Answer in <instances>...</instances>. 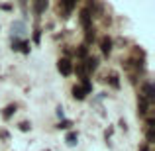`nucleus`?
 <instances>
[{
	"label": "nucleus",
	"instance_id": "nucleus-1",
	"mask_svg": "<svg viewBox=\"0 0 155 151\" xmlns=\"http://www.w3.org/2000/svg\"><path fill=\"white\" fill-rule=\"evenodd\" d=\"M57 69H59V73L63 77L73 75V61L69 59V57H61V59L57 61Z\"/></svg>",
	"mask_w": 155,
	"mask_h": 151
},
{
	"label": "nucleus",
	"instance_id": "nucleus-2",
	"mask_svg": "<svg viewBox=\"0 0 155 151\" xmlns=\"http://www.w3.org/2000/svg\"><path fill=\"white\" fill-rule=\"evenodd\" d=\"M140 98L147 100L149 104H151V102H153V87H151V83H149V80H145V83L141 84V92H140Z\"/></svg>",
	"mask_w": 155,
	"mask_h": 151
},
{
	"label": "nucleus",
	"instance_id": "nucleus-3",
	"mask_svg": "<svg viewBox=\"0 0 155 151\" xmlns=\"http://www.w3.org/2000/svg\"><path fill=\"white\" fill-rule=\"evenodd\" d=\"M112 49H114V41H112V38H108V35L100 38V51H102V55H104V57H108L110 53H112Z\"/></svg>",
	"mask_w": 155,
	"mask_h": 151
},
{
	"label": "nucleus",
	"instance_id": "nucleus-4",
	"mask_svg": "<svg viewBox=\"0 0 155 151\" xmlns=\"http://www.w3.org/2000/svg\"><path fill=\"white\" fill-rule=\"evenodd\" d=\"M83 65H84V69H87V73L91 75V73H94L96 69H98V57L88 55L87 59H83Z\"/></svg>",
	"mask_w": 155,
	"mask_h": 151
},
{
	"label": "nucleus",
	"instance_id": "nucleus-5",
	"mask_svg": "<svg viewBox=\"0 0 155 151\" xmlns=\"http://www.w3.org/2000/svg\"><path fill=\"white\" fill-rule=\"evenodd\" d=\"M79 20H81V26H83L84 30L92 28V14H91V10H88V8L81 10V16H79Z\"/></svg>",
	"mask_w": 155,
	"mask_h": 151
},
{
	"label": "nucleus",
	"instance_id": "nucleus-6",
	"mask_svg": "<svg viewBox=\"0 0 155 151\" xmlns=\"http://www.w3.org/2000/svg\"><path fill=\"white\" fill-rule=\"evenodd\" d=\"M149 102L147 100H143V98H140V96H137V114H140L141 118H147L149 116Z\"/></svg>",
	"mask_w": 155,
	"mask_h": 151
},
{
	"label": "nucleus",
	"instance_id": "nucleus-7",
	"mask_svg": "<svg viewBox=\"0 0 155 151\" xmlns=\"http://www.w3.org/2000/svg\"><path fill=\"white\" fill-rule=\"evenodd\" d=\"M73 73H77L81 79H88V73H87V69H84L83 61H79L77 65H73Z\"/></svg>",
	"mask_w": 155,
	"mask_h": 151
},
{
	"label": "nucleus",
	"instance_id": "nucleus-8",
	"mask_svg": "<svg viewBox=\"0 0 155 151\" xmlns=\"http://www.w3.org/2000/svg\"><path fill=\"white\" fill-rule=\"evenodd\" d=\"M73 98H77V100L87 98V92H84V88L81 87V84H75V87H73Z\"/></svg>",
	"mask_w": 155,
	"mask_h": 151
},
{
	"label": "nucleus",
	"instance_id": "nucleus-9",
	"mask_svg": "<svg viewBox=\"0 0 155 151\" xmlns=\"http://www.w3.org/2000/svg\"><path fill=\"white\" fill-rule=\"evenodd\" d=\"M16 110H18L16 104H8L6 108H4V112H2V118H4V120H10V118L16 114Z\"/></svg>",
	"mask_w": 155,
	"mask_h": 151
},
{
	"label": "nucleus",
	"instance_id": "nucleus-10",
	"mask_svg": "<svg viewBox=\"0 0 155 151\" xmlns=\"http://www.w3.org/2000/svg\"><path fill=\"white\" fill-rule=\"evenodd\" d=\"M24 31H26V26H24V22H14L12 24V34L18 38V35H22Z\"/></svg>",
	"mask_w": 155,
	"mask_h": 151
},
{
	"label": "nucleus",
	"instance_id": "nucleus-11",
	"mask_svg": "<svg viewBox=\"0 0 155 151\" xmlns=\"http://www.w3.org/2000/svg\"><path fill=\"white\" fill-rule=\"evenodd\" d=\"M65 141H67V145H77V141H79V136H77V132H69L67 136H65Z\"/></svg>",
	"mask_w": 155,
	"mask_h": 151
},
{
	"label": "nucleus",
	"instance_id": "nucleus-12",
	"mask_svg": "<svg viewBox=\"0 0 155 151\" xmlns=\"http://www.w3.org/2000/svg\"><path fill=\"white\" fill-rule=\"evenodd\" d=\"M75 53H77V57H79V59H87V57H88V47L87 45H79Z\"/></svg>",
	"mask_w": 155,
	"mask_h": 151
},
{
	"label": "nucleus",
	"instance_id": "nucleus-13",
	"mask_svg": "<svg viewBox=\"0 0 155 151\" xmlns=\"http://www.w3.org/2000/svg\"><path fill=\"white\" fill-rule=\"evenodd\" d=\"M34 10H35V14L39 16L43 10H47V2H45V0H41V2H35V4H34Z\"/></svg>",
	"mask_w": 155,
	"mask_h": 151
},
{
	"label": "nucleus",
	"instance_id": "nucleus-14",
	"mask_svg": "<svg viewBox=\"0 0 155 151\" xmlns=\"http://www.w3.org/2000/svg\"><path fill=\"white\" fill-rule=\"evenodd\" d=\"M94 38H96L94 28H88V30H87V43H84V45H88L91 41H94Z\"/></svg>",
	"mask_w": 155,
	"mask_h": 151
},
{
	"label": "nucleus",
	"instance_id": "nucleus-15",
	"mask_svg": "<svg viewBox=\"0 0 155 151\" xmlns=\"http://www.w3.org/2000/svg\"><path fill=\"white\" fill-rule=\"evenodd\" d=\"M81 87L84 88V92H87V94H91V92H92V83L88 79H83V84H81Z\"/></svg>",
	"mask_w": 155,
	"mask_h": 151
},
{
	"label": "nucleus",
	"instance_id": "nucleus-16",
	"mask_svg": "<svg viewBox=\"0 0 155 151\" xmlns=\"http://www.w3.org/2000/svg\"><path fill=\"white\" fill-rule=\"evenodd\" d=\"M110 84H112L114 88H120V80H118L116 73H110Z\"/></svg>",
	"mask_w": 155,
	"mask_h": 151
},
{
	"label": "nucleus",
	"instance_id": "nucleus-17",
	"mask_svg": "<svg viewBox=\"0 0 155 151\" xmlns=\"http://www.w3.org/2000/svg\"><path fill=\"white\" fill-rule=\"evenodd\" d=\"M18 51H22V53H30V43H28V41H20Z\"/></svg>",
	"mask_w": 155,
	"mask_h": 151
},
{
	"label": "nucleus",
	"instance_id": "nucleus-18",
	"mask_svg": "<svg viewBox=\"0 0 155 151\" xmlns=\"http://www.w3.org/2000/svg\"><path fill=\"white\" fill-rule=\"evenodd\" d=\"M57 128H63V130H67V128H71V122H69V120H63L59 126H57Z\"/></svg>",
	"mask_w": 155,
	"mask_h": 151
},
{
	"label": "nucleus",
	"instance_id": "nucleus-19",
	"mask_svg": "<svg viewBox=\"0 0 155 151\" xmlns=\"http://www.w3.org/2000/svg\"><path fill=\"white\" fill-rule=\"evenodd\" d=\"M20 130H22V132H28V130H30V124H28V122H22V124H20Z\"/></svg>",
	"mask_w": 155,
	"mask_h": 151
},
{
	"label": "nucleus",
	"instance_id": "nucleus-20",
	"mask_svg": "<svg viewBox=\"0 0 155 151\" xmlns=\"http://www.w3.org/2000/svg\"><path fill=\"white\" fill-rule=\"evenodd\" d=\"M39 35H41V31L35 30V34H34V41H35V43H39Z\"/></svg>",
	"mask_w": 155,
	"mask_h": 151
},
{
	"label": "nucleus",
	"instance_id": "nucleus-21",
	"mask_svg": "<svg viewBox=\"0 0 155 151\" xmlns=\"http://www.w3.org/2000/svg\"><path fill=\"white\" fill-rule=\"evenodd\" d=\"M57 116H59V118H63V116H65V114H63V108H61V106L57 108Z\"/></svg>",
	"mask_w": 155,
	"mask_h": 151
},
{
	"label": "nucleus",
	"instance_id": "nucleus-22",
	"mask_svg": "<svg viewBox=\"0 0 155 151\" xmlns=\"http://www.w3.org/2000/svg\"><path fill=\"white\" fill-rule=\"evenodd\" d=\"M0 8H2V10H10L12 6H10V4H0Z\"/></svg>",
	"mask_w": 155,
	"mask_h": 151
},
{
	"label": "nucleus",
	"instance_id": "nucleus-23",
	"mask_svg": "<svg viewBox=\"0 0 155 151\" xmlns=\"http://www.w3.org/2000/svg\"><path fill=\"white\" fill-rule=\"evenodd\" d=\"M140 151H147V145H143V147H140Z\"/></svg>",
	"mask_w": 155,
	"mask_h": 151
}]
</instances>
